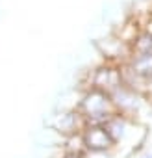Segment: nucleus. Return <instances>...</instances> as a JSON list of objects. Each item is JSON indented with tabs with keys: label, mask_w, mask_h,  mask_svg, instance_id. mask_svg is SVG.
I'll return each instance as SVG.
<instances>
[{
	"label": "nucleus",
	"mask_w": 152,
	"mask_h": 158,
	"mask_svg": "<svg viewBox=\"0 0 152 158\" xmlns=\"http://www.w3.org/2000/svg\"><path fill=\"white\" fill-rule=\"evenodd\" d=\"M84 151H86V145H84L82 132H78V134H70V136H65L63 152H74V154H82Z\"/></svg>",
	"instance_id": "nucleus-10"
},
{
	"label": "nucleus",
	"mask_w": 152,
	"mask_h": 158,
	"mask_svg": "<svg viewBox=\"0 0 152 158\" xmlns=\"http://www.w3.org/2000/svg\"><path fill=\"white\" fill-rule=\"evenodd\" d=\"M61 158H84L82 154H74V152H63Z\"/></svg>",
	"instance_id": "nucleus-12"
},
{
	"label": "nucleus",
	"mask_w": 152,
	"mask_h": 158,
	"mask_svg": "<svg viewBox=\"0 0 152 158\" xmlns=\"http://www.w3.org/2000/svg\"><path fill=\"white\" fill-rule=\"evenodd\" d=\"M76 110L86 119V125H104L113 114H117L110 93L97 88L82 89Z\"/></svg>",
	"instance_id": "nucleus-2"
},
{
	"label": "nucleus",
	"mask_w": 152,
	"mask_h": 158,
	"mask_svg": "<svg viewBox=\"0 0 152 158\" xmlns=\"http://www.w3.org/2000/svg\"><path fill=\"white\" fill-rule=\"evenodd\" d=\"M130 54H152V32L141 28L130 43Z\"/></svg>",
	"instance_id": "nucleus-9"
},
{
	"label": "nucleus",
	"mask_w": 152,
	"mask_h": 158,
	"mask_svg": "<svg viewBox=\"0 0 152 158\" xmlns=\"http://www.w3.org/2000/svg\"><path fill=\"white\" fill-rule=\"evenodd\" d=\"M106 130L110 132L111 139L115 141V149H126V152L135 151L139 145H143L146 138V127L141 121L124 117L121 114H113L106 123Z\"/></svg>",
	"instance_id": "nucleus-1"
},
{
	"label": "nucleus",
	"mask_w": 152,
	"mask_h": 158,
	"mask_svg": "<svg viewBox=\"0 0 152 158\" xmlns=\"http://www.w3.org/2000/svg\"><path fill=\"white\" fill-rule=\"evenodd\" d=\"M124 65L146 80L152 78V54H130Z\"/></svg>",
	"instance_id": "nucleus-8"
},
{
	"label": "nucleus",
	"mask_w": 152,
	"mask_h": 158,
	"mask_svg": "<svg viewBox=\"0 0 152 158\" xmlns=\"http://www.w3.org/2000/svg\"><path fill=\"white\" fill-rule=\"evenodd\" d=\"M121 84H122L121 65L111 63V61H102L100 65H97L95 69H91L86 88H97V89H102L106 93H111Z\"/></svg>",
	"instance_id": "nucleus-4"
},
{
	"label": "nucleus",
	"mask_w": 152,
	"mask_h": 158,
	"mask_svg": "<svg viewBox=\"0 0 152 158\" xmlns=\"http://www.w3.org/2000/svg\"><path fill=\"white\" fill-rule=\"evenodd\" d=\"M84 158H119V151L117 149H111V151H91V149H86L82 152Z\"/></svg>",
	"instance_id": "nucleus-11"
},
{
	"label": "nucleus",
	"mask_w": 152,
	"mask_h": 158,
	"mask_svg": "<svg viewBox=\"0 0 152 158\" xmlns=\"http://www.w3.org/2000/svg\"><path fill=\"white\" fill-rule=\"evenodd\" d=\"M84 145L91 151H111L115 149V141L111 139L110 132L104 125H86L82 130Z\"/></svg>",
	"instance_id": "nucleus-7"
},
{
	"label": "nucleus",
	"mask_w": 152,
	"mask_h": 158,
	"mask_svg": "<svg viewBox=\"0 0 152 158\" xmlns=\"http://www.w3.org/2000/svg\"><path fill=\"white\" fill-rule=\"evenodd\" d=\"M145 158H152V154H148V156H145Z\"/></svg>",
	"instance_id": "nucleus-13"
},
{
	"label": "nucleus",
	"mask_w": 152,
	"mask_h": 158,
	"mask_svg": "<svg viewBox=\"0 0 152 158\" xmlns=\"http://www.w3.org/2000/svg\"><path fill=\"white\" fill-rule=\"evenodd\" d=\"M84 127H86V119L82 117V114L76 110V108L61 110V114H58L56 119L52 121V128L58 134H61L63 138L65 136H70V134L82 132Z\"/></svg>",
	"instance_id": "nucleus-6"
},
{
	"label": "nucleus",
	"mask_w": 152,
	"mask_h": 158,
	"mask_svg": "<svg viewBox=\"0 0 152 158\" xmlns=\"http://www.w3.org/2000/svg\"><path fill=\"white\" fill-rule=\"evenodd\" d=\"M97 50L100 52L104 61H111L117 65H122L130 58V45L117 37L113 32L108 37H102L97 41Z\"/></svg>",
	"instance_id": "nucleus-5"
},
{
	"label": "nucleus",
	"mask_w": 152,
	"mask_h": 158,
	"mask_svg": "<svg viewBox=\"0 0 152 158\" xmlns=\"http://www.w3.org/2000/svg\"><path fill=\"white\" fill-rule=\"evenodd\" d=\"M110 97H111L115 112L124 115V117L141 121L145 115H150V112H152L150 97L134 89V88H130V86H126V84H121L119 88H115L110 93Z\"/></svg>",
	"instance_id": "nucleus-3"
},
{
	"label": "nucleus",
	"mask_w": 152,
	"mask_h": 158,
	"mask_svg": "<svg viewBox=\"0 0 152 158\" xmlns=\"http://www.w3.org/2000/svg\"><path fill=\"white\" fill-rule=\"evenodd\" d=\"M0 19H2V11H0Z\"/></svg>",
	"instance_id": "nucleus-14"
}]
</instances>
